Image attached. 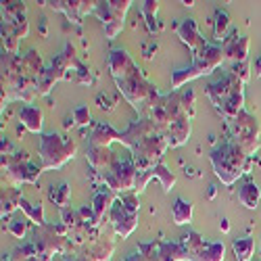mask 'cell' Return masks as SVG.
<instances>
[{
    "mask_svg": "<svg viewBox=\"0 0 261 261\" xmlns=\"http://www.w3.org/2000/svg\"><path fill=\"white\" fill-rule=\"evenodd\" d=\"M86 159H88V163L92 165V169H96L100 176L107 171V169H111L117 161V157L111 153V148H102V146H90L86 148Z\"/></svg>",
    "mask_w": 261,
    "mask_h": 261,
    "instance_id": "19",
    "label": "cell"
},
{
    "mask_svg": "<svg viewBox=\"0 0 261 261\" xmlns=\"http://www.w3.org/2000/svg\"><path fill=\"white\" fill-rule=\"evenodd\" d=\"M138 213H140V201L136 192H125L121 197H117V201L111 207L109 213V220L115 230L117 236L127 238L138 226Z\"/></svg>",
    "mask_w": 261,
    "mask_h": 261,
    "instance_id": "4",
    "label": "cell"
},
{
    "mask_svg": "<svg viewBox=\"0 0 261 261\" xmlns=\"http://www.w3.org/2000/svg\"><path fill=\"white\" fill-rule=\"evenodd\" d=\"M230 71H232L238 80H241L243 84H247V82L251 80V75H253V71H251V63H249V61H243V63H232Z\"/></svg>",
    "mask_w": 261,
    "mask_h": 261,
    "instance_id": "37",
    "label": "cell"
},
{
    "mask_svg": "<svg viewBox=\"0 0 261 261\" xmlns=\"http://www.w3.org/2000/svg\"><path fill=\"white\" fill-rule=\"evenodd\" d=\"M232 251L236 261H251L253 253H255V238L245 236V238H236L232 243Z\"/></svg>",
    "mask_w": 261,
    "mask_h": 261,
    "instance_id": "29",
    "label": "cell"
},
{
    "mask_svg": "<svg viewBox=\"0 0 261 261\" xmlns=\"http://www.w3.org/2000/svg\"><path fill=\"white\" fill-rule=\"evenodd\" d=\"M63 261H88V259H86L84 255H65Z\"/></svg>",
    "mask_w": 261,
    "mask_h": 261,
    "instance_id": "43",
    "label": "cell"
},
{
    "mask_svg": "<svg viewBox=\"0 0 261 261\" xmlns=\"http://www.w3.org/2000/svg\"><path fill=\"white\" fill-rule=\"evenodd\" d=\"M71 67H77V61H75V48L71 44L65 46V50L61 55H57L53 59V63L48 65V67L42 71V75L38 77V94L40 96H46L53 88L55 84L61 82L67 77V71Z\"/></svg>",
    "mask_w": 261,
    "mask_h": 261,
    "instance_id": "9",
    "label": "cell"
},
{
    "mask_svg": "<svg viewBox=\"0 0 261 261\" xmlns=\"http://www.w3.org/2000/svg\"><path fill=\"white\" fill-rule=\"evenodd\" d=\"M23 15H25V3H17V0L3 3V21H13Z\"/></svg>",
    "mask_w": 261,
    "mask_h": 261,
    "instance_id": "36",
    "label": "cell"
},
{
    "mask_svg": "<svg viewBox=\"0 0 261 261\" xmlns=\"http://www.w3.org/2000/svg\"><path fill=\"white\" fill-rule=\"evenodd\" d=\"M3 25L9 28L19 40H23V38L28 36V32H30V23H28V17H25V15H23V17H17V19H13V21H3Z\"/></svg>",
    "mask_w": 261,
    "mask_h": 261,
    "instance_id": "35",
    "label": "cell"
},
{
    "mask_svg": "<svg viewBox=\"0 0 261 261\" xmlns=\"http://www.w3.org/2000/svg\"><path fill=\"white\" fill-rule=\"evenodd\" d=\"M224 253H226L224 243H207L201 255L197 257V261H224Z\"/></svg>",
    "mask_w": 261,
    "mask_h": 261,
    "instance_id": "32",
    "label": "cell"
},
{
    "mask_svg": "<svg viewBox=\"0 0 261 261\" xmlns=\"http://www.w3.org/2000/svg\"><path fill=\"white\" fill-rule=\"evenodd\" d=\"M30 241L38 247V251L42 255H46L53 259V255H63L67 251V243H69V236H67V228L63 224H44V226H36L34 234Z\"/></svg>",
    "mask_w": 261,
    "mask_h": 261,
    "instance_id": "8",
    "label": "cell"
},
{
    "mask_svg": "<svg viewBox=\"0 0 261 261\" xmlns=\"http://www.w3.org/2000/svg\"><path fill=\"white\" fill-rule=\"evenodd\" d=\"M159 129L155 127V123L150 121L148 117H140V119H136V121H132L129 123L123 132H121V144L123 146H127L129 150H134L142 140H146L148 136H153V134H157ZM161 134V132H159Z\"/></svg>",
    "mask_w": 261,
    "mask_h": 261,
    "instance_id": "12",
    "label": "cell"
},
{
    "mask_svg": "<svg viewBox=\"0 0 261 261\" xmlns=\"http://www.w3.org/2000/svg\"><path fill=\"white\" fill-rule=\"evenodd\" d=\"M142 9H144V15H146V19H148V28H150V30H155L153 19H155V13H157V9H159V3H153V0H146Z\"/></svg>",
    "mask_w": 261,
    "mask_h": 261,
    "instance_id": "41",
    "label": "cell"
},
{
    "mask_svg": "<svg viewBox=\"0 0 261 261\" xmlns=\"http://www.w3.org/2000/svg\"><path fill=\"white\" fill-rule=\"evenodd\" d=\"M21 201H23V197H21L17 188H9L3 192V220L7 215H11L17 207H21Z\"/></svg>",
    "mask_w": 261,
    "mask_h": 261,
    "instance_id": "31",
    "label": "cell"
},
{
    "mask_svg": "<svg viewBox=\"0 0 261 261\" xmlns=\"http://www.w3.org/2000/svg\"><path fill=\"white\" fill-rule=\"evenodd\" d=\"M261 75V55H259V59L255 61V77H259Z\"/></svg>",
    "mask_w": 261,
    "mask_h": 261,
    "instance_id": "44",
    "label": "cell"
},
{
    "mask_svg": "<svg viewBox=\"0 0 261 261\" xmlns=\"http://www.w3.org/2000/svg\"><path fill=\"white\" fill-rule=\"evenodd\" d=\"M205 92H207L209 100L213 102L215 111H217V109H220L228 98H232V96H234V94H238V92H245V84H243L241 80H238V77L228 69L220 80H215V82L207 84Z\"/></svg>",
    "mask_w": 261,
    "mask_h": 261,
    "instance_id": "11",
    "label": "cell"
},
{
    "mask_svg": "<svg viewBox=\"0 0 261 261\" xmlns=\"http://www.w3.org/2000/svg\"><path fill=\"white\" fill-rule=\"evenodd\" d=\"M77 82H82V84H88L90 82V73L86 71V67H82V65H77Z\"/></svg>",
    "mask_w": 261,
    "mask_h": 261,
    "instance_id": "42",
    "label": "cell"
},
{
    "mask_svg": "<svg viewBox=\"0 0 261 261\" xmlns=\"http://www.w3.org/2000/svg\"><path fill=\"white\" fill-rule=\"evenodd\" d=\"M75 150L77 144L71 138H65L61 134H42L40 136V146H38V153H40V161H42V169H59L67 163L69 159L75 157Z\"/></svg>",
    "mask_w": 261,
    "mask_h": 261,
    "instance_id": "3",
    "label": "cell"
},
{
    "mask_svg": "<svg viewBox=\"0 0 261 261\" xmlns=\"http://www.w3.org/2000/svg\"><path fill=\"white\" fill-rule=\"evenodd\" d=\"M224 50L220 44H207L201 53L192 55V63L186 65V67L173 71L171 75V88L173 90H180L184 84H188L190 80H197L201 75H209L213 73L220 65L224 63Z\"/></svg>",
    "mask_w": 261,
    "mask_h": 261,
    "instance_id": "2",
    "label": "cell"
},
{
    "mask_svg": "<svg viewBox=\"0 0 261 261\" xmlns=\"http://www.w3.org/2000/svg\"><path fill=\"white\" fill-rule=\"evenodd\" d=\"M129 0H109V3H96L94 15L100 19L105 34L109 40H115L117 34L123 30L125 13L129 11Z\"/></svg>",
    "mask_w": 261,
    "mask_h": 261,
    "instance_id": "10",
    "label": "cell"
},
{
    "mask_svg": "<svg viewBox=\"0 0 261 261\" xmlns=\"http://www.w3.org/2000/svg\"><path fill=\"white\" fill-rule=\"evenodd\" d=\"M71 115H73V123H82V125L90 123V109L86 107V105H82V107H75Z\"/></svg>",
    "mask_w": 261,
    "mask_h": 261,
    "instance_id": "39",
    "label": "cell"
},
{
    "mask_svg": "<svg viewBox=\"0 0 261 261\" xmlns=\"http://www.w3.org/2000/svg\"><path fill=\"white\" fill-rule=\"evenodd\" d=\"M107 65H109V71H111V75H113L115 82H121V80H125V77H129V75H134V73L140 71L136 67V63L132 61V57H129L123 48L111 50Z\"/></svg>",
    "mask_w": 261,
    "mask_h": 261,
    "instance_id": "13",
    "label": "cell"
},
{
    "mask_svg": "<svg viewBox=\"0 0 261 261\" xmlns=\"http://www.w3.org/2000/svg\"><path fill=\"white\" fill-rule=\"evenodd\" d=\"M190 134H192V119L190 117H178L176 121L169 123V127L165 129L163 136L171 148H178V146L188 142Z\"/></svg>",
    "mask_w": 261,
    "mask_h": 261,
    "instance_id": "15",
    "label": "cell"
},
{
    "mask_svg": "<svg viewBox=\"0 0 261 261\" xmlns=\"http://www.w3.org/2000/svg\"><path fill=\"white\" fill-rule=\"evenodd\" d=\"M42 167L34 165L25 153H3V180L9 186L36 184Z\"/></svg>",
    "mask_w": 261,
    "mask_h": 261,
    "instance_id": "5",
    "label": "cell"
},
{
    "mask_svg": "<svg viewBox=\"0 0 261 261\" xmlns=\"http://www.w3.org/2000/svg\"><path fill=\"white\" fill-rule=\"evenodd\" d=\"M9 257H11V261H53L50 257L42 255V253L38 251V247H36L32 241L21 243Z\"/></svg>",
    "mask_w": 261,
    "mask_h": 261,
    "instance_id": "25",
    "label": "cell"
},
{
    "mask_svg": "<svg viewBox=\"0 0 261 261\" xmlns=\"http://www.w3.org/2000/svg\"><path fill=\"white\" fill-rule=\"evenodd\" d=\"M226 30H228V13L217 9V13H215V40H224Z\"/></svg>",
    "mask_w": 261,
    "mask_h": 261,
    "instance_id": "38",
    "label": "cell"
},
{
    "mask_svg": "<svg viewBox=\"0 0 261 261\" xmlns=\"http://www.w3.org/2000/svg\"><path fill=\"white\" fill-rule=\"evenodd\" d=\"M9 232L17 238H23L28 234V222L25 220H13L9 222Z\"/></svg>",
    "mask_w": 261,
    "mask_h": 261,
    "instance_id": "40",
    "label": "cell"
},
{
    "mask_svg": "<svg viewBox=\"0 0 261 261\" xmlns=\"http://www.w3.org/2000/svg\"><path fill=\"white\" fill-rule=\"evenodd\" d=\"M178 36H180V40L184 42V44L188 46V50H190L192 55L201 53V50L209 44V42H205V38L199 34L194 19H184V21H182L180 28H178Z\"/></svg>",
    "mask_w": 261,
    "mask_h": 261,
    "instance_id": "16",
    "label": "cell"
},
{
    "mask_svg": "<svg viewBox=\"0 0 261 261\" xmlns=\"http://www.w3.org/2000/svg\"><path fill=\"white\" fill-rule=\"evenodd\" d=\"M113 251H115L113 238H109V236H98L96 241H92L88 247L82 251V255L88 259V261H111Z\"/></svg>",
    "mask_w": 261,
    "mask_h": 261,
    "instance_id": "18",
    "label": "cell"
},
{
    "mask_svg": "<svg viewBox=\"0 0 261 261\" xmlns=\"http://www.w3.org/2000/svg\"><path fill=\"white\" fill-rule=\"evenodd\" d=\"M261 127L255 115L243 111L234 121H230V142H234L236 146H241L245 153L251 157L255 155L259 146H261Z\"/></svg>",
    "mask_w": 261,
    "mask_h": 261,
    "instance_id": "6",
    "label": "cell"
},
{
    "mask_svg": "<svg viewBox=\"0 0 261 261\" xmlns=\"http://www.w3.org/2000/svg\"><path fill=\"white\" fill-rule=\"evenodd\" d=\"M171 220L176 226H188L192 222V203L184 197H178L171 205Z\"/></svg>",
    "mask_w": 261,
    "mask_h": 261,
    "instance_id": "26",
    "label": "cell"
},
{
    "mask_svg": "<svg viewBox=\"0 0 261 261\" xmlns=\"http://www.w3.org/2000/svg\"><path fill=\"white\" fill-rule=\"evenodd\" d=\"M117 201V197L115 194L109 190L107 186H102L96 194H94V199H92V213H94V222H96V226L100 228L102 226V220H105V215L107 213H111V207H113V203Z\"/></svg>",
    "mask_w": 261,
    "mask_h": 261,
    "instance_id": "20",
    "label": "cell"
},
{
    "mask_svg": "<svg viewBox=\"0 0 261 261\" xmlns=\"http://www.w3.org/2000/svg\"><path fill=\"white\" fill-rule=\"evenodd\" d=\"M209 161L213 165L215 176L222 180V184L232 186L245 173V169L249 165V155L234 142L224 140L209 153Z\"/></svg>",
    "mask_w": 261,
    "mask_h": 261,
    "instance_id": "1",
    "label": "cell"
},
{
    "mask_svg": "<svg viewBox=\"0 0 261 261\" xmlns=\"http://www.w3.org/2000/svg\"><path fill=\"white\" fill-rule=\"evenodd\" d=\"M180 243H182V247L186 249L190 261H197V257L201 255V251H203L205 245H207V243H205V238H203L199 232H192V230H190L186 236H182V241H180Z\"/></svg>",
    "mask_w": 261,
    "mask_h": 261,
    "instance_id": "27",
    "label": "cell"
},
{
    "mask_svg": "<svg viewBox=\"0 0 261 261\" xmlns=\"http://www.w3.org/2000/svg\"><path fill=\"white\" fill-rule=\"evenodd\" d=\"M21 209L25 211V215L30 217V220L36 224V226H44L46 224V220H44V209H42V205L38 203V205H32V203H28L25 199L21 201Z\"/></svg>",
    "mask_w": 261,
    "mask_h": 261,
    "instance_id": "34",
    "label": "cell"
},
{
    "mask_svg": "<svg viewBox=\"0 0 261 261\" xmlns=\"http://www.w3.org/2000/svg\"><path fill=\"white\" fill-rule=\"evenodd\" d=\"M222 50H224V57L230 59L232 63H243L247 61V55H249V38L238 36V32H232L228 38L222 40Z\"/></svg>",
    "mask_w": 261,
    "mask_h": 261,
    "instance_id": "14",
    "label": "cell"
},
{
    "mask_svg": "<svg viewBox=\"0 0 261 261\" xmlns=\"http://www.w3.org/2000/svg\"><path fill=\"white\" fill-rule=\"evenodd\" d=\"M19 121H21V125H25V129H30L32 134H40L42 125H44V113H42V109H38L34 105H23L19 111Z\"/></svg>",
    "mask_w": 261,
    "mask_h": 261,
    "instance_id": "23",
    "label": "cell"
},
{
    "mask_svg": "<svg viewBox=\"0 0 261 261\" xmlns=\"http://www.w3.org/2000/svg\"><path fill=\"white\" fill-rule=\"evenodd\" d=\"M44 69L46 67H44V63H42V57L36 50H30V53L19 57V75L38 82V77L42 75V71H44Z\"/></svg>",
    "mask_w": 261,
    "mask_h": 261,
    "instance_id": "21",
    "label": "cell"
},
{
    "mask_svg": "<svg viewBox=\"0 0 261 261\" xmlns=\"http://www.w3.org/2000/svg\"><path fill=\"white\" fill-rule=\"evenodd\" d=\"M3 261H11V257H7V259H3Z\"/></svg>",
    "mask_w": 261,
    "mask_h": 261,
    "instance_id": "45",
    "label": "cell"
},
{
    "mask_svg": "<svg viewBox=\"0 0 261 261\" xmlns=\"http://www.w3.org/2000/svg\"><path fill=\"white\" fill-rule=\"evenodd\" d=\"M48 197H50V201L63 211V209H67L69 207V199H71V188H69V184H65V182H61V184H57V186H53L50 188V192H48Z\"/></svg>",
    "mask_w": 261,
    "mask_h": 261,
    "instance_id": "30",
    "label": "cell"
},
{
    "mask_svg": "<svg viewBox=\"0 0 261 261\" xmlns=\"http://www.w3.org/2000/svg\"><path fill=\"white\" fill-rule=\"evenodd\" d=\"M121 140V132H117V129H113L109 123H96L92 134L88 138V144L90 146H102V148H109L111 146V142H119Z\"/></svg>",
    "mask_w": 261,
    "mask_h": 261,
    "instance_id": "22",
    "label": "cell"
},
{
    "mask_svg": "<svg viewBox=\"0 0 261 261\" xmlns=\"http://www.w3.org/2000/svg\"><path fill=\"white\" fill-rule=\"evenodd\" d=\"M136 176H138L136 161L134 157H127V159H117L111 169H107L102 173V182L115 197H121L125 192H134Z\"/></svg>",
    "mask_w": 261,
    "mask_h": 261,
    "instance_id": "7",
    "label": "cell"
},
{
    "mask_svg": "<svg viewBox=\"0 0 261 261\" xmlns=\"http://www.w3.org/2000/svg\"><path fill=\"white\" fill-rule=\"evenodd\" d=\"M123 261H165V259L159 251V241H153V243H140L136 253L127 255Z\"/></svg>",
    "mask_w": 261,
    "mask_h": 261,
    "instance_id": "24",
    "label": "cell"
},
{
    "mask_svg": "<svg viewBox=\"0 0 261 261\" xmlns=\"http://www.w3.org/2000/svg\"><path fill=\"white\" fill-rule=\"evenodd\" d=\"M259 199H261V190L255 182H245L241 186V190H238V201L247 209H257Z\"/></svg>",
    "mask_w": 261,
    "mask_h": 261,
    "instance_id": "28",
    "label": "cell"
},
{
    "mask_svg": "<svg viewBox=\"0 0 261 261\" xmlns=\"http://www.w3.org/2000/svg\"><path fill=\"white\" fill-rule=\"evenodd\" d=\"M44 5H48L50 9H55L59 13H65L77 25L82 23V19L86 15L96 11V3H86V0H82V3H44Z\"/></svg>",
    "mask_w": 261,
    "mask_h": 261,
    "instance_id": "17",
    "label": "cell"
},
{
    "mask_svg": "<svg viewBox=\"0 0 261 261\" xmlns=\"http://www.w3.org/2000/svg\"><path fill=\"white\" fill-rule=\"evenodd\" d=\"M153 176L161 182V186H163V190H165V192H169V190H171V186L176 184V176H173V171H169L163 163H159V165H155V167H153Z\"/></svg>",
    "mask_w": 261,
    "mask_h": 261,
    "instance_id": "33",
    "label": "cell"
}]
</instances>
